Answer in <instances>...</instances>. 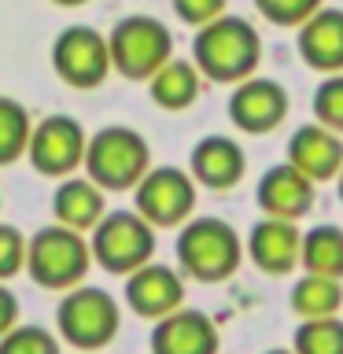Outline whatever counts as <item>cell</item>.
I'll use <instances>...</instances> for the list:
<instances>
[{
    "mask_svg": "<svg viewBox=\"0 0 343 354\" xmlns=\"http://www.w3.org/2000/svg\"><path fill=\"white\" fill-rule=\"evenodd\" d=\"M266 354H295V351H281V347H277V351H266Z\"/></svg>",
    "mask_w": 343,
    "mask_h": 354,
    "instance_id": "33",
    "label": "cell"
},
{
    "mask_svg": "<svg viewBox=\"0 0 343 354\" xmlns=\"http://www.w3.org/2000/svg\"><path fill=\"white\" fill-rule=\"evenodd\" d=\"M243 259V240L225 218H188L177 232V262L188 277L218 284L237 273Z\"/></svg>",
    "mask_w": 343,
    "mask_h": 354,
    "instance_id": "3",
    "label": "cell"
},
{
    "mask_svg": "<svg viewBox=\"0 0 343 354\" xmlns=\"http://www.w3.org/2000/svg\"><path fill=\"white\" fill-rule=\"evenodd\" d=\"M0 354H63L59 336L44 325H15L0 339Z\"/></svg>",
    "mask_w": 343,
    "mask_h": 354,
    "instance_id": "25",
    "label": "cell"
},
{
    "mask_svg": "<svg viewBox=\"0 0 343 354\" xmlns=\"http://www.w3.org/2000/svg\"><path fill=\"white\" fill-rule=\"evenodd\" d=\"M243 170H248V155L232 137H221V133H210L192 148V159H188V177L196 185L210 188V192H225V188H237Z\"/></svg>",
    "mask_w": 343,
    "mask_h": 354,
    "instance_id": "14",
    "label": "cell"
},
{
    "mask_svg": "<svg viewBox=\"0 0 343 354\" xmlns=\"http://www.w3.org/2000/svg\"><path fill=\"white\" fill-rule=\"evenodd\" d=\"M19 270H26V236L0 221V284L11 281Z\"/></svg>",
    "mask_w": 343,
    "mask_h": 354,
    "instance_id": "28",
    "label": "cell"
},
{
    "mask_svg": "<svg viewBox=\"0 0 343 354\" xmlns=\"http://www.w3.org/2000/svg\"><path fill=\"white\" fill-rule=\"evenodd\" d=\"M151 170V148L137 129L104 126L89 137L85 148V177L100 192H126L144 181Z\"/></svg>",
    "mask_w": 343,
    "mask_h": 354,
    "instance_id": "2",
    "label": "cell"
},
{
    "mask_svg": "<svg viewBox=\"0 0 343 354\" xmlns=\"http://www.w3.org/2000/svg\"><path fill=\"white\" fill-rule=\"evenodd\" d=\"M299 55L310 71L343 74V8L321 4L303 26H299Z\"/></svg>",
    "mask_w": 343,
    "mask_h": 354,
    "instance_id": "17",
    "label": "cell"
},
{
    "mask_svg": "<svg viewBox=\"0 0 343 354\" xmlns=\"http://www.w3.org/2000/svg\"><path fill=\"white\" fill-rule=\"evenodd\" d=\"M30 111L11 96H0V166H11L30 148Z\"/></svg>",
    "mask_w": 343,
    "mask_h": 354,
    "instance_id": "23",
    "label": "cell"
},
{
    "mask_svg": "<svg viewBox=\"0 0 343 354\" xmlns=\"http://www.w3.org/2000/svg\"><path fill=\"white\" fill-rule=\"evenodd\" d=\"M336 185H340V199H343V170H340V177H336Z\"/></svg>",
    "mask_w": 343,
    "mask_h": 354,
    "instance_id": "32",
    "label": "cell"
},
{
    "mask_svg": "<svg viewBox=\"0 0 343 354\" xmlns=\"http://www.w3.org/2000/svg\"><path fill=\"white\" fill-rule=\"evenodd\" d=\"M199 88H203V74L196 71V63L192 59H170L148 82V96L163 111H185L199 100Z\"/></svg>",
    "mask_w": 343,
    "mask_h": 354,
    "instance_id": "20",
    "label": "cell"
},
{
    "mask_svg": "<svg viewBox=\"0 0 343 354\" xmlns=\"http://www.w3.org/2000/svg\"><path fill=\"white\" fill-rule=\"evenodd\" d=\"M93 262L104 266L107 273H137L140 266L151 262L155 254V229L137 210H107L104 221L93 229Z\"/></svg>",
    "mask_w": 343,
    "mask_h": 354,
    "instance_id": "7",
    "label": "cell"
},
{
    "mask_svg": "<svg viewBox=\"0 0 343 354\" xmlns=\"http://www.w3.org/2000/svg\"><path fill=\"white\" fill-rule=\"evenodd\" d=\"M55 328L74 351H104L122 328V306L104 288H74L55 306Z\"/></svg>",
    "mask_w": 343,
    "mask_h": 354,
    "instance_id": "6",
    "label": "cell"
},
{
    "mask_svg": "<svg viewBox=\"0 0 343 354\" xmlns=\"http://www.w3.org/2000/svg\"><path fill=\"white\" fill-rule=\"evenodd\" d=\"M299 266L310 277L343 281V229L340 225H314L310 232H303Z\"/></svg>",
    "mask_w": 343,
    "mask_h": 354,
    "instance_id": "21",
    "label": "cell"
},
{
    "mask_svg": "<svg viewBox=\"0 0 343 354\" xmlns=\"http://www.w3.org/2000/svg\"><path fill=\"white\" fill-rule=\"evenodd\" d=\"M85 148H89V133L82 122L71 115H48L33 126L26 159L33 162L37 174L66 181L77 166H85Z\"/></svg>",
    "mask_w": 343,
    "mask_h": 354,
    "instance_id": "9",
    "label": "cell"
},
{
    "mask_svg": "<svg viewBox=\"0 0 343 354\" xmlns=\"http://www.w3.org/2000/svg\"><path fill=\"white\" fill-rule=\"evenodd\" d=\"M52 214H55V225L74 229V232H89L104 221L107 203H104V192L89 177H66L52 196Z\"/></svg>",
    "mask_w": 343,
    "mask_h": 354,
    "instance_id": "19",
    "label": "cell"
},
{
    "mask_svg": "<svg viewBox=\"0 0 343 354\" xmlns=\"http://www.w3.org/2000/svg\"><path fill=\"white\" fill-rule=\"evenodd\" d=\"M15 325H19V299H15V292H8V288L0 284V339H4Z\"/></svg>",
    "mask_w": 343,
    "mask_h": 354,
    "instance_id": "30",
    "label": "cell"
},
{
    "mask_svg": "<svg viewBox=\"0 0 343 354\" xmlns=\"http://www.w3.org/2000/svg\"><path fill=\"white\" fill-rule=\"evenodd\" d=\"M174 11H177V19H181V22L203 30L207 22H214V19L225 15V0H174Z\"/></svg>",
    "mask_w": 343,
    "mask_h": 354,
    "instance_id": "29",
    "label": "cell"
},
{
    "mask_svg": "<svg viewBox=\"0 0 343 354\" xmlns=\"http://www.w3.org/2000/svg\"><path fill=\"white\" fill-rule=\"evenodd\" d=\"M254 8H259L262 19H270L273 26H303V22L321 8V0H254Z\"/></svg>",
    "mask_w": 343,
    "mask_h": 354,
    "instance_id": "27",
    "label": "cell"
},
{
    "mask_svg": "<svg viewBox=\"0 0 343 354\" xmlns=\"http://www.w3.org/2000/svg\"><path fill=\"white\" fill-rule=\"evenodd\" d=\"M137 214L151 229H177L196 210V181L177 166H151L144 181L133 188Z\"/></svg>",
    "mask_w": 343,
    "mask_h": 354,
    "instance_id": "8",
    "label": "cell"
},
{
    "mask_svg": "<svg viewBox=\"0 0 343 354\" xmlns=\"http://www.w3.org/2000/svg\"><path fill=\"white\" fill-rule=\"evenodd\" d=\"M89 266H93V251L89 240L74 229L63 225H44L26 240V273L33 284L48 288V292H74L82 288Z\"/></svg>",
    "mask_w": 343,
    "mask_h": 354,
    "instance_id": "4",
    "label": "cell"
},
{
    "mask_svg": "<svg viewBox=\"0 0 343 354\" xmlns=\"http://www.w3.org/2000/svg\"><path fill=\"white\" fill-rule=\"evenodd\" d=\"M259 207H262V218L299 221L314 207V185L295 166L277 162L259 177Z\"/></svg>",
    "mask_w": 343,
    "mask_h": 354,
    "instance_id": "18",
    "label": "cell"
},
{
    "mask_svg": "<svg viewBox=\"0 0 343 354\" xmlns=\"http://www.w3.org/2000/svg\"><path fill=\"white\" fill-rule=\"evenodd\" d=\"M107 52H111V71H118L129 82H151L174 59V37L159 19L126 15L111 30Z\"/></svg>",
    "mask_w": 343,
    "mask_h": 354,
    "instance_id": "5",
    "label": "cell"
},
{
    "mask_svg": "<svg viewBox=\"0 0 343 354\" xmlns=\"http://www.w3.org/2000/svg\"><path fill=\"white\" fill-rule=\"evenodd\" d=\"M52 71L71 88H96L111 74L107 37L93 26H66L52 44Z\"/></svg>",
    "mask_w": 343,
    "mask_h": 354,
    "instance_id": "10",
    "label": "cell"
},
{
    "mask_svg": "<svg viewBox=\"0 0 343 354\" xmlns=\"http://www.w3.org/2000/svg\"><path fill=\"white\" fill-rule=\"evenodd\" d=\"M229 118H232V126L251 133V137L273 133L288 118L284 85H277L273 77H248V82H240L229 96Z\"/></svg>",
    "mask_w": 343,
    "mask_h": 354,
    "instance_id": "11",
    "label": "cell"
},
{
    "mask_svg": "<svg viewBox=\"0 0 343 354\" xmlns=\"http://www.w3.org/2000/svg\"><path fill=\"white\" fill-rule=\"evenodd\" d=\"M284 162L295 166L310 185L332 181L343 170V137L325 129V126H317V122H306V126H299L288 137V159Z\"/></svg>",
    "mask_w": 343,
    "mask_h": 354,
    "instance_id": "13",
    "label": "cell"
},
{
    "mask_svg": "<svg viewBox=\"0 0 343 354\" xmlns=\"http://www.w3.org/2000/svg\"><path fill=\"white\" fill-rule=\"evenodd\" d=\"M243 251L251 254V262L259 266L262 273L281 277V273H288V270H295V266H299V251H303V232H299L295 221L262 218V221H254V225H251Z\"/></svg>",
    "mask_w": 343,
    "mask_h": 354,
    "instance_id": "15",
    "label": "cell"
},
{
    "mask_svg": "<svg viewBox=\"0 0 343 354\" xmlns=\"http://www.w3.org/2000/svg\"><path fill=\"white\" fill-rule=\"evenodd\" d=\"M262 59V37L248 19L240 15H221L196 30L192 41V63L196 71L210 82L240 85L254 77V66Z\"/></svg>",
    "mask_w": 343,
    "mask_h": 354,
    "instance_id": "1",
    "label": "cell"
},
{
    "mask_svg": "<svg viewBox=\"0 0 343 354\" xmlns=\"http://www.w3.org/2000/svg\"><path fill=\"white\" fill-rule=\"evenodd\" d=\"M314 122L343 137V74H328L314 88Z\"/></svg>",
    "mask_w": 343,
    "mask_h": 354,
    "instance_id": "26",
    "label": "cell"
},
{
    "mask_svg": "<svg viewBox=\"0 0 343 354\" xmlns=\"http://www.w3.org/2000/svg\"><path fill=\"white\" fill-rule=\"evenodd\" d=\"M340 306H343V288H340V281L303 273V277L295 281V288H292V310H295L303 321L336 317Z\"/></svg>",
    "mask_w": 343,
    "mask_h": 354,
    "instance_id": "22",
    "label": "cell"
},
{
    "mask_svg": "<svg viewBox=\"0 0 343 354\" xmlns=\"http://www.w3.org/2000/svg\"><path fill=\"white\" fill-rule=\"evenodd\" d=\"M151 354H218V328L203 310H174L155 321Z\"/></svg>",
    "mask_w": 343,
    "mask_h": 354,
    "instance_id": "16",
    "label": "cell"
},
{
    "mask_svg": "<svg viewBox=\"0 0 343 354\" xmlns=\"http://www.w3.org/2000/svg\"><path fill=\"white\" fill-rule=\"evenodd\" d=\"M126 303L137 317L163 321V317H170L174 310H181L185 281L174 266L148 262V266H140L137 273L126 277Z\"/></svg>",
    "mask_w": 343,
    "mask_h": 354,
    "instance_id": "12",
    "label": "cell"
},
{
    "mask_svg": "<svg viewBox=\"0 0 343 354\" xmlns=\"http://www.w3.org/2000/svg\"><path fill=\"white\" fill-rule=\"evenodd\" d=\"M52 4H59V8H77V4H85V0H52Z\"/></svg>",
    "mask_w": 343,
    "mask_h": 354,
    "instance_id": "31",
    "label": "cell"
},
{
    "mask_svg": "<svg viewBox=\"0 0 343 354\" xmlns=\"http://www.w3.org/2000/svg\"><path fill=\"white\" fill-rule=\"evenodd\" d=\"M295 354H343V321L321 317L295 328Z\"/></svg>",
    "mask_w": 343,
    "mask_h": 354,
    "instance_id": "24",
    "label": "cell"
}]
</instances>
